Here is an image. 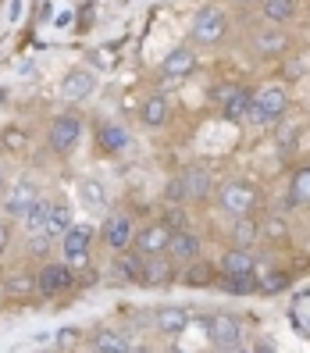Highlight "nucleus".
I'll use <instances>...</instances> for the list:
<instances>
[{
  "mask_svg": "<svg viewBox=\"0 0 310 353\" xmlns=\"http://www.w3.org/2000/svg\"><path fill=\"white\" fill-rule=\"evenodd\" d=\"M257 190L254 185H246V182H229V185H221V193H218V203L225 207L229 214H239V218H246L257 207Z\"/></svg>",
  "mask_w": 310,
  "mask_h": 353,
  "instance_id": "obj_1",
  "label": "nucleus"
},
{
  "mask_svg": "<svg viewBox=\"0 0 310 353\" xmlns=\"http://www.w3.org/2000/svg\"><path fill=\"white\" fill-rule=\"evenodd\" d=\"M225 36V11L221 8H203L196 18H193V39L203 47L218 43V39Z\"/></svg>",
  "mask_w": 310,
  "mask_h": 353,
  "instance_id": "obj_2",
  "label": "nucleus"
},
{
  "mask_svg": "<svg viewBox=\"0 0 310 353\" xmlns=\"http://www.w3.org/2000/svg\"><path fill=\"white\" fill-rule=\"evenodd\" d=\"M211 343L218 346V350H236L239 346V339H242V325H239V318H232V314H218V318H211Z\"/></svg>",
  "mask_w": 310,
  "mask_h": 353,
  "instance_id": "obj_3",
  "label": "nucleus"
},
{
  "mask_svg": "<svg viewBox=\"0 0 310 353\" xmlns=\"http://www.w3.org/2000/svg\"><path fill=\"white\" fill-rule=\"evenodd\" d=\"M79 136H82L79 118H72V114L54 118V125H50V147H54L57 154H68L75 143H79Z\"/></svg>",
  "mask_w": 310,
  "mask_h": 353,
  "instance_id": "obj_4",
  "label": "nucleus"
},
{
  "mask_svg": "<svg viewBox=\"0 0 310 353\" xmlns=\"http://www.w3.org/2000/svg\"><path fill=\"white\" fill-rule=\"evenodd\" d=\"M36 200H39L36 185H32L29 179H18V182L11 185V193H8L4 207H8V214H11V218H25L32 207H36Z\"/></svg>",
  "mask_w": 310,
  "mask_h": 353,
  "instance_id": "obj_5",
  "label": "nucleus"
},
{
  "mask_svg": "<svg viewBox=\"0 0 310 353\" xmlns=\"http://www.w3.org/2000/svg\"><path fill=\"white\" fill-rule=\"evenodd\" d=\"M100 236H103V243H107L111 250H125V246L132 243V221L125 214H111L107 221H103Z\"/></svg>",
  "mask_w": 310,
  "mask_h": 353,
  "instance_id": "obj_6",
  "label": "nucleus"
},
{
  "mask_svg": "<svg viewBox=\"0 0 310 353\" xmlns=\"http://www.w3.org/2000/svg\"><path fill=\"white\" fill-rule=\"evenodd\" d=\"M72 285V264H47L39 272V293L43 296H57Z\"/></svg>",
  "mask_w": 310,
  "mask_h": 353,
  "instance_id": "obj_7",
  "label": "nucleus"
},
{
  "mask_svg": "<svg viewBox=\"0 0 310 353\" xmlns=\"http://www.w3.org/2000/svg\"><path fill=\"white\" fill-rule=\"evenodd\" d=\"M221 111L229 121H242L254 108V90H221Z\"/></svg>",
  "mask_w": 310,
  "mask_h": 353,
  "instance_id": "obj_8",
  "label": "nucleus"
},
{
  "mask_svg": "<svg viewBox=\"0 0 310 353\" xmlns=\"http://www.w3.org/2000/svg\"><path fill=\"white\" fill-rule=\"evenodd\" d=\"M90 243H93V228L90 225H72L65 232V257L72 264H82L90 254Z\"/></svg>",
  "mask_w": 310,
  "mask_h": 353,
  "instance_id": "obj_9",
  "label": "nucleus"
},
{
  "mask_svg": "<svg viewBox=\"0 0 310 353\" xmlns=\"http://www.w3.org/2000/svg\"><path fill=\"white\" fill-rule=\"evenodd\" d=\"M61 93L68 100H86L90 93H96V75L86 72V68H75V72L65 75V82H61Z\"/></svg>",
  "mask_w": 310,
  "mask_h": 353,
  "instance_id": "obj_10",
  "label": "nucleus"
},
{
  "mask_svg": "<svg viewBox=\"0 0 310 353\" xmlns=\"http://www.w3.org/2000/svg\"><path fill=\"white\" fill-rule=\"evenodd\" d=\"M178 193H185L189 200H203L207 193H211V175H207L203 168H185L182 179H178Z\"/></svg>",
  "mask_w": 310,
  "mask_h": 353,
  "instance_id": "obj_11",
  "label": "nucleus"
},
{
  "mask_svg": "<svg viewBox=\"0 0 310 353\" xmlns=\"http://www.w3.org/2000/svg\"><path fill=\"white\" fill-rule=\"evenodd\" d=\"M254 103L264 111V118L271 121V118L285 114V103H289V97H285V90H282V86H264V90L254 97Z\"/></svg>",
  "mask_w": 310,
  "mask_h": 353,
  "instance_id": "obj_12",
  "label": "nucleus"
},
{
  "mask_svg": "<svg viewBox=\"0 0 310 353\" xmlns=\"http://www.w3.org/2000/svg\"><path fill=\"white\" fill-rule=\"evenodd\" d=\"M168 250L175 261H193V257H200V236H193L189 228H175Z\"/></svg>",
  "mask_w": 310,
  "mask_h": 353,
  "instance_id": "obj_13",
  "label": "nucleus"
},
{
  "mask_svg": "<svg viewBox=\"0 0 310 353\" xmlns=\"http://www.w3.org/2000/svg\"><path fill=\"white\" fill-rule=\"evenodd\" d=\"M172 243V228L168 225H150L139 232V254H164Z\"/></svg>",
  "mask_w": 310,
  "mask_h": 353,
  "instance_id": "obj_14",
  "label": "nucleus"
},
{
  "mask_svg": "<svg viewBox=\"0 0 310 353\" xmlns=\"http://www.w3.org/2000/svg\"><path fill=\"white\" fill-rule=\"evenodd\" d=\"M93 353H132V346H129V339L121 336V332L100 328L93 336Z\"/></svg>",
  "mask_w": 310,
  "mask_h": 353,
  "instance_id": "obj_15",
  "label": "nucleus"
},
{
  "mask_svg": "<svg viewBox=\"0 0 310 353\" xmlns=\"http://www.w3.org/2000/svg\"><path fill=\"white\" fill-rule=\"evenodd\" d=\"M185 325H189V314L182 307H161L157 310V328L164 336H178V332H185Z\"/></svg>",
  "mask_w": 310,
  "mask_h": 353,
  "instance_id": "obj_16",
  "label": "nucleus"
},
{
  "mask_svg": "<svg viewBox=\"0 0 310 353\" xmlns=\"http://www.w3.org/2000/svg\"><path fill=\"white\" fill-rule=\"evenodd\" d=\"M193 65H196V54H193L189 47H178V50H172L168 57H164V75H172V79L189 75Z\"/></svg>",
  "mask_w": 310,
  "mask_h": 353,
  "instance_id": "obj_17",
  "label": "nucleus"
},
{
  "mask_svg": "<svg viewBox=\"0 0 310 353\" xmlns=\"http://www.w3.org/2000/svg\"><path fill=\"white\" fill-rule=\"evenodd\" d=\"M254 264L257 261L246 254V250H229V254L221 257V272L225 275H254Z\"/></svg>",
  "mask_w": 310,
  "mask_h": 353,
  "instance_id": "obj_18",
  "label": "nucleus"
},
{
  "mask_svg": "<svg viewBox=\"0 0 310 353\" xmlns=\"http://www.w3.org/2000/svg\"><path fill=\"white\" fill-rule=\"evenodd\" d=\"M143 121H147L150 129H157V125H164V121H168V100H164L161 93H154V97L143 100Z\"/></svg>",
  "mask_w": 310,
  "mask_h": 353,
  "instance_id": "obj_19",
  "label": "nucleus"
},
{
  "mask_svg": "<svg viewBox=\"0 0 310 353\" xmlns=\"http://www.w3.org/2000/svg\"><path fill=\"white\" fill-rule=\"evenodd\" d=\"M125 147H129V132H125V129L114 125V121H107V125H100V150L114 154V150H125Z\"/></svg>",
  "mask_w": 310,
  "mask_h": 353,
  "instance_id": "obj_20",
  "label": "nucleus"
},
{
  "mask_svg": "<svg viewBox=\"0 0 310 353\" xmlns=\"http://www.w3.org/2000/svg\"><path fill=\"white\" fill-rule=\"evenodd\" d=\"M72 228V211L65 203H50V218H47V236H65Z\"/></svg>",
  "mask_w": 310,
  "mask_h": 353,
  "instance_id": "obj_21",
  "label": "nucleus"
},
{
  "mask_svg": "<svg viewBox=\"0 0 310 353\" xmlns=\"http://www.w3.org/2000/svg\"><path fill=\"white\" fill-rule=\"evenodd\" d=\"M257 289H260L257 275H225V293H232V296H250Z\"/></svg>",
  "mask_w": 310,
  "mask_h": 353,
  "instance_id": "obj_22",
  "label": "nucleus"
},
{
  "mask_svg": "<svg viewBox=\"0 0 310 353\" xmlns=\"http://www.w3.org/2000/svg\"><path fill=\"white\" fill-rule=\"evenodd\" d=\"M296 14V0H264V18L267 22H289Z\"/></svg>",
  "mask_w": 310,
  "mask_h": 353,
  "instance_id": "obj_23",
  "label": "nucleus"
},
{
  "mask_svg": "<svg viewBox=\"0 0 310 353\" xmlns=\"http://www.w3.org/2000/svg\"><path fill=\"white\" fill-rule=\"evenodd\" d=\"M79 193H82V200H86V207H93V211H103V203H107V193H103V185L96 179H82Z\"/></svg>",
  "mask_w": 310,
  "mask_h": 353,
  "instance_id": "obj_24",
  "label": "nucleus"
},
{
  "mask_svg": "<svg viewBox=\"0 0 310 353\" xmlns=\"http://www.w3.org/2000/svg\"><path fill=\"white\" fill-rule=\"evenodd\" d=\"M172 275H175V272H172L168 261H150V264H143V282H150V285L168 282Z\"/></svg>",
  "mask_w": 310,
  "mask_h": 353,
  "instance_id": "obj_25",
  "label": "nucleus"
},
{
  "mask_svg": "<svg viewBox=\"0 0 310 353\" xmlns=\"http://www.w3.org/2000/svg\"><path fill=\"white\" fill-rule=\"evenodd\" d=\"M289 203H310V168H303L289 185Z\"/></svg>",
  "mask_w": 310,
  "mask_h": 353,
  "instance_id": "obj_26",
  "label": "nucleus"
},
{
  "mask_svg": "<svg viewBox=\"0 0 310 353\" xmlns=\"http://www.w3.org/2000/svg\"><path fill=\"white\" fill-rule=\"evenodd\" d=\"M285 50V32H257V54H278Z\"/></svg>",
  "mask_w": 310,
  "mask_h": 353,
  "instance_id": "obj_27",
  "label": "nucleus"
},
{
  "mask_svg": "<svg viewBox=\"0 0 310 353\" xmlns=\"http://www.w3.org/2000/svg\"><path fill=\"white\" fill-rule=\"evenodd\" d=\"M114 275L118 279H139L143 282V257H121L114 264Z\"/></svg>",
  "mask_w": 310,
  "mask_h": 353,
  "instance_id": "obj_28",
  "label": "nucleus"
},
{
  "mask_svg": "<svg viewBox=\"0 0 310 353\" xmlns=\"http://www.w3.org/2000/svg\"><path fill=\"white\" fill-rule=\"evenodd\" d=\"M257 236H260V228H257L250 218H242V221L236 225V239H239V243H254Z\"/></svg>",
  "mask_w": 310,
  "mask_h": 353,
  "instance_id": "obj_29",
  "label": "nucleus"
},
{
  "mask_svg": "<svg viewBox=\"0 0 310 353\" xmlns=\"http://www.w3.org/2000/svg\"><path fill=\"white\" fill-rule=\"evenodd\" d=\"M260 232H264L267 239H285V236H289V228H285L278 218H271V221H267V225L260 228Z\"/></svg>",
  "mask_w": 310,
  "mask_h": 353,
  "instance_id": "obj_30",
  "label": "nucleus"
},
{
  "mask_svg": "<svg viewBox=\"0 0 310 353\" xmlns=\"http://www.w3.org/2000/svg\"><path fill=\"white\" fill-rule=\"evenodd\" d=\"M185 279H189L193 285H203V282H211V264H200V268H193V272L185 275Z\"/></svg>",
  "mask_w": 310,
  "mask_h": 353,
  "instance_id": "obj_31",
  "label": "nucleus"
},
{
  "mask_svg": "<svg viewBox=\"0 0 310 353\" xmlns=\"http://www.w3.org/2000/svg\"><path fill=\"white\" fill-rule=\"evenodd\" d=\"M285 282H289L285 275H271V279H264V282H260V289H267V293H278Z\"/></svg>",
  "mask_w": 310,
  "mask_h": 353,
  "instance_id": "obj_32",
  "label": "nucleus"
},
{
  "mask_svg": "<svg viewBox=\"0 0 310 353\" xmlns=\"http://www.w3.org/2000/svg\"><path fill=\"white\" fill-rule=\"evenodd\" d=\"M75 339H79V332H75V328H65V332L57 336V346H72Z\"/></svg>",
  "mask_w": 310,
  "mask_h": 353,
  "instance_id": "obj_33",
  "label": "nucleus"
},
{
  "mask_svg": "<svg viewBox=\"0 0 310 353\" xmlns=\"http://www.w3.org/2000/svg\"><path fill=\"white\" fill-rule=\"evenodd\" d=\"M8 243H11V225L0 221V250H8Z\"/></svg>",
  "mask_w": 310,
  "mask_h": 353,
  "instance_id": "obj_34",
  "label": "nucleus"
},
{
  "mask_svg": "<svg viewBox=\"0 0 310 353\" xmlns=\"http://www.w3.org/2000/svg\"><path fill=\"white\" fill-rule=\"evenodd\" d=\"M8 18H11V22H18V18H22V0H11V8H8Z\"/></svg>",
  "mask_w": 310,
  "mask_h": 353,
  "instance_id": "obj_35",
  "label": "nucleus"
},
{
  "mask_svg": "<svg viewBox=\"0 0 310 353\" xmlns=\"http://www.w3.org/2000/svg\"><path fill=\"white\" fill-rule=\"evenodd\" d=\"M257 353H275V350H271V346H260V350H257Z\"/></svg>",
  "mask_w": 310,
  "mask_h": 353,
  "instance_id": "obj_36",
  "label": "nucleus"
},
{
  "mask_svg": "<svg viewBox=\"0 0 310 353\" xmlns=\"http://www.w3.org/2000/svg\"><path fill=\"white\" fill-rule=\"evenodd\" d=\"M214 353H236V350H214Z\"/></svg>",
  "mask_w": 310,
  "mask_h": 353,
  "instance_id": "obj_37",
  "label": "nucleus"
},
{
  "mask_svg": "<svg viewBox=\"0 0 310 353\" xmlns=\"http://www.w3.org/2000/svg\"><path fill=\"white\" fill-rule=\"evenodd\" d=\"M4 97H8V93H4V90H0V103H4Z\"/></svg>",
  "mask_w": 310,
  "mask_h": 353,
  "instance_id": "obj_38",
  "label": "nucleus"
},
{
  "mask_svg": "<svg viewBox=\"0 0 310 353\" xmlns=\"http://www.w3.org/2000/svg\"><path fill=\"white\" fill-rule=\"evenodd\" d=\"M236 353H250V350H236Z\"/></svg>",
  "mask_w": 310,
  "mask_h": 353,
  "instance_id": "obj_39",
  "label": "nucleus"
},
{
  "mask_svg": "<svg viewBox=\"0 0 310 353\" xmlns=\"http://www.w3.org/2000/svg\"><path fill=\"white\" fill-rule=\"evenodd\" d=\"M239 4H250V0H239Z\"/></svg>",
  "mask_w": 310,
  "mask_h": 353,
  "instance_id": "obj_40",
  "label": "nucleus"
},
{
  "mask_svg": "<svg viewBox=\"0 0 310 353\" xmlns=\"http://www.w3.org/2000/svg\"><path fill=\"white\" fill-rule=\"evenodd\" d=\"M307 300H310V289H307Z\"/></svg>",
  "mask_w": 310,
  "mask_h": 353,
  "instance_id": "obj_41",
  "label": "nucleus"
},
{
  "mask_svg": "<svg viewBox=\"0 0 310 353\" xmlns=\"http://www.w3.org/2000/svg\"><path fill=\"white\" fill-rule=\"evenodd\" d=\"M0 175H4V168H0Z\"/></svg>",
  "mask_w": 310,
  "mask_h": 353,
  "instance_id": "obj_42",
  "label": "nucleus"
}]
</instances>
